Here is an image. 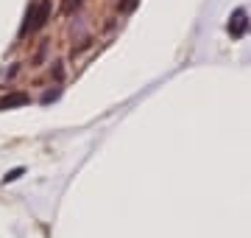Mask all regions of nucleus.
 Returning a JSON list of instances; mask_svg holds the SVG:
<instances>
[{
	"label": "nucleus",
	"mask_w": 251,
	"mask_h": 238,
	"mask_svg": "<svg viewBox=\"0 0 251 238\" xmlns=\"http://www.w3.org/2000/svg\"><path fill=\"white\" fill-rule=\"evenodd\" d=\"M81 3H84V0H64V14H67V11H75Z\"/></svg>",
	"instance_id": "nucleus-4"
},
{
	"label": "nucleus",
	"mask_w": 251,
	"mask_h": 238,
	"mask_svg": "<svg viewBox=\"0 0 251 238\" xmlns=\"http://www.w3.org/2000/svg\"><path fill=\"white\" fill-rule=\"evenodd\" d=\"M137 6V0H123V3H120V11H131Z\"/></svg>",
	"instance_id": "nucleus-5"
},
{
	"label": "nucleus",
	"mask_w": 251,
	"mask_h": 238,
	"mask_svg": "<svg viewBox=\"0 0 251 238\" xmlns=\"http://www.w3.org/2000/svg\"><path fill=\"white\" fill-rule=\"evenodd\" d=\"M243 26H246V11H234V14H232V23H229V34H232V37H240V34H243Z\"/></svg>",
	"instance_id": "nucleus-3"
},
{
	"label": "nucleus",
	"mask_w": 251,
	"mask_h": 238,
	"mask_svg": "<svg viewBox=\"0 0 251 238\" xmlns=\"http://www.w3.org/2000/svg\"><path fill=\"white\" fill-rule=\"evenodd\" d=\"M48 11H50V3H48V0L31 3V6H28V14H25V23H23V28H20V37H28L31 31H39V28L45 26Z\"/></svg>",
	"instance_id": "nucleus-1"
},
{
	"label": "nucleus",
	"mask_w": 251,
	"mask_h": 238,
	"mask_svg": "<svg viewBox=\"0 0 251 238\" xmlns=\"http://www.w3.org/2000/svg\"><path fill=\"white\" fill-rule=\"evenodd\" d=\"M20 174H23V171H20V168H14V171H11V174H9V177H6V179H9V182H11V179H17V177H20Z\"/></svg>",
	"instance_id": "nucleus-6"
},
{
	"label": "nucleus",
	"mask_w": 251,
	"mask_h": 238,
	"mask_svg": "<svg viewBox=\"0 0 251 238\" xmlns=\"http://www.w3.org/2000/svg\"><path fill=\"white\" fill-rule=\"evenodd\" d=\"M23 104H28V95H23V92H14V95L0 98V110H11V107H23Z\"/></svg>",
	"instance_id": "nucleus-2"
}]
</instances>
